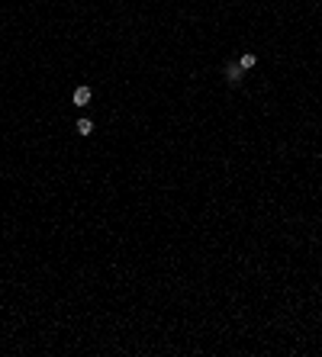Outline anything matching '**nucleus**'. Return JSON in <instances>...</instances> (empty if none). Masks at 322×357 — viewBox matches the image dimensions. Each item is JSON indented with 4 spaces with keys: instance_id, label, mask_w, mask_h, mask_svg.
Listing matches in <instances>:
<instances>
[{
    "instance_id": "nucleus-1",
    "label": "nucleus",
    "mask_w": 322,
    "mask_h": 357,
    "mask_svg": "<svg viewBox=\"0 0 322 357\" xmlns=\"http://www.w3.org/2000/svg\"><path fill=\"white\" fill-rule=\"evenodd\" d=\"M226 81L229 84H239L242 81V65H239V61H229V65H226Z\"/></svg>"
},
{
    "instance_id": "nucleus-2",
    "label": "nucleus",
    "mask_w": 322,
    "mask_h": 357,
    "mask_svg": "<svg viewBox=\"0 0 322 357\" xmlns=\"http://www.w3.org/2000/svg\"><path fill=\"white\" fill-rule=\"evenodd\" d=\"M90 97H94V94H90V87H77L74 90V107H87Z\"/></svg>"
},
{
    "instance_id": "nucleus-3",
    "label": "nucleus",
    "mask_w": 322,
    "mask_h": 357,
    "mask_svg": "<svg viewBox=\"0 0 322 357\" xmlns=\"http://www.w3.org/2000/svg\"><path fill=\"white\" fill-rule=\"evenodd\" d=\"M74 129H77V135H90V132H94V122H90L87 116H81V119L74 122Z\"/></svg>"
},
{
    "instance_id": "nucleus-4",
    "label": "nucleus",
    "mask_w": 322,
    "mask_h": 357,
    "mask_svg": "<svg viewBox=\"0 0 322 357\" xmlns=\"http://www.w3.org/2000/svg\"><path fill=\"white\" fill-rule=\"evenodd\" d=\"M239 65H242V71H251V68L258 65V58H254L251 52H245V55H242V58H239Z\"/></svg>"
}]
</instances>
